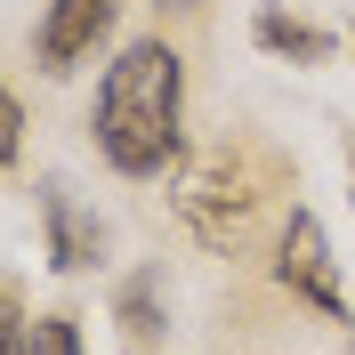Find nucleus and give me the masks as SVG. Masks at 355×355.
I'll return each mask as SVG.
<instances>
[{"label": "nucleus", "instance_id": "423d86ee", "mask_svg": "<svg viewBox=\"0 0 355 355\" xmlns=\"http://www.w3.org/2000/svg\"><path fill=\"white\" fill-rule=\"evenodd\" d=\"M250 41L275 49V57H299V65H323V57H331V33H315V24L283 17V8H259V17H250Z\"/></svg>", "mask_w": 355, "mask_h": 355}, {"label": "nucleus", "instance_id": "20e7f679", "mask_svg": "<svg viewBox=\"0 0 355 355\" xmlns=\"http://www.w3.org/2000/svg\"><path fill=\"white\" fill-rule=\"evenodd\" d=\"M113 17H121V0H49V17H41V73H73L89 49L113 33Z\"/></svg>", "mask_w": 355, "mask_h": 355}, {"label": "nucleus", "instance_id": "0eeeda50", "mask_svg": "<svg viewBox=\"0 0 355 355\" xmlns=\"http://www.w3.org/2000/svg\"><path fill=\"white\" fill-rule=\"evenodd\" d=\"M24 355H81V323L73 315H33L24 323Z\"/></svg>", "mask_w": 355, "mask_h": 355}, {"label": "nucleus", "instance_id": "7ed1b4c3", "mask_svg": "<svg viewBox=\"0 0 355 355\" xmlns=\"http://www.w3.org/2000/svg\"><path fill=\"white\" fill-rule=\"evenodd\" d=\"M275 283L291 299H307L323 323H347V299H339V259H331V234L315 210H291L283 218V243H275Z\"/></svg>", "mask_w": 355, "mask_h": 355}, {"label": "nucleus", "instance_id": "f257e3e1", "mask_svg": "<svg viewBox=\"0 0 355 355\" xmlns=\"http://www.w3.org/2000/svg\"><path fill=\"white\" fill-rule=\"evenodd\" d=\"M186 146V65L170 41H130L97 89V154L121 178H162Z\"/></svg>", "mask_w": 355, "mask_h": 355}, {"label": "nucleus", "instance_id": "f03ea898", "mask_svg": "<svg viewBox=\"0 0 355 355\" xmlns=\"http://www.w3.org/2000/svg\"><path fill=\"white\" fill-rule=\"evenodd\" d=\"M266 194H275V178L259 170V154L250 146H218V154H202L178 178V218L194 226L202 250H243V234H250Z\"/></svg>", "mask_w": 355, "mask_h": 355}, {"label": "nucleus", "instance_id": "9b49d317", "mask_svg": "<svg viewBox=\"0 0 355 355\" xmlns=\"http://www.w3.org/2000/svg\"><path fill=\"white\" fill-rule=\"evenodd\" d=\"M154 8H170V17H202L210 0H154Z\"/></svg>", "mask_w": 355, "mask_h": 355}, {"label": "nucleus", "instance_id": "6e6552de", "mask_svg": "<svg viewBox=\"0 0 355 355\" xmlns=\"http://www.w3.org/2000/svg\"><path fill=\"white\" fill-rule=\"evenodd\" d=\"M121 323H130V331H154V275H137V283L121 291Z\"/></svg>", "mask_w": 355, "mask_h": 355}, {"label": "nucleus", "instance_id": "39448f33", "mask_svg": "<svg viewBox=\"0 0 355 355\" xmlns=\"http://www.w3.org/2000/svg\"><path fill=\"white\" fill-rule=\"evenodd\" d=\"M41 218H49V266H65V275H81V266L105 250V226L73 202L65 178H49V186H41Z\"/></svg>", "mask_w": 355, "mask_h": 355}, {"label": "nucleus", "instance_id": "1a4fd4ad", "mask_svg": "<svg viewBox=\"0 0 355 355\" xmlns=\"http://www.w3.org/2000/svg\"><path fill=\"white\" fill-rule=\"evenodd\" d=\"M24 323H33V315L17 307V291L0 283V355H24Z\"/></svg>", "mask_w": 355, "mask_h": 355}, {"label": "nucleus", "instance_id": "9d476101", "mask_svg": "<svg viewBox=\"0 0 355 355\" xmlns=\"http://www.w3.org/2000/svg\"><path fill=\"white\" fill-rule=\"evenodd\" d=\"M17 137H24V113H17V97L0 89V170L17 162Z\"/></svg>", "mask_w": 355, "mask_h": 355}]
</instances>
